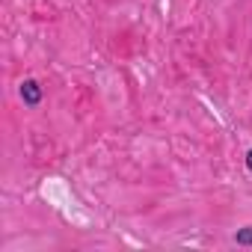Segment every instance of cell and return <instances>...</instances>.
Returning <instances> with one entry per match:
<instances>
[{
	"label": "cell",
	"mask_w": 252,
	"mask_h": 252,
	"mask_svg": "<svg viewBox=\"0 0 252 252\" xmlns=\"http://www.w3.org/2000/svg\"><path fill=\"white\" fill-rule=\"evenodd\" d=\"M243 163H246V169L252 172V149H246V158H243Z\"/></svg>",
	"instance_id": "cell-3"
},
{
	"label": "cell",
	"mask_w": 252,
	"mask_h": 252,
	"mask_svg": "<svg viewBox=\"0 0 252 252\" xmlns=\"http://www.w3.org/2000/svg\"><path fill=\"white\" fill-rule=\"evenodd\" d=\"M231 240H234L237 246H252V225H243V228H237V231L231 234Z\"/></svg>",
	"instance_id": "cell-2"
},
{
	"label": "cell",
	"mask_w": 252,
	"mask_h": 252,
	"mask_svg": "<svg viewBox=\"0 0 252 252\" xmlns=\"http://www.w3.org/2000/svg\"><path fill=\"white\" fill-rule=\"evenodd\" d=\"M18 95H21L24 107L36 110V107L45 101V86H42L36 77H27V80H21V86H18Z\"/></svg>",
	"instance_id": "cell-1"
}]
</instances>
